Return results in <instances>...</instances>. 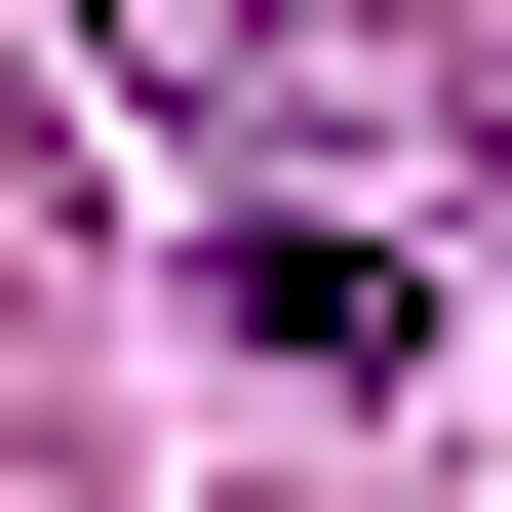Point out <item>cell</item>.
Returning <instances> with one entry per match:
<instances>
[{"mask_svg": "<svg viewBox=\"0 0 512 512\" xmlns=\"http://www.w3.org/2000/svg\"><path fill=\"white\" fill-rule=\"evenodd\" d=\"M119 40L197 79V119H276V158H355V197H473V79L394 40V0H119Z\"/></svg>", "mask_w": 512, "mask_h": 512, "instance_id": "1", "label": "cell"}]
</instances>
